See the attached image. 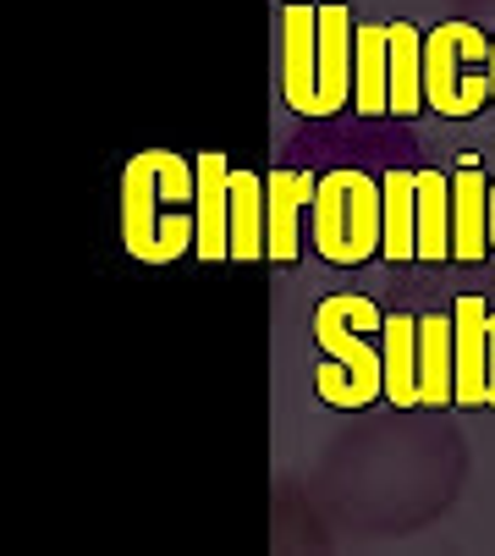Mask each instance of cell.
I'll return each instance as SVG.
<instances>
[{
    "instance_id": "obj_10",
    "label": "cell",
    "mask_w": 495,
    "mask_h": 556,
    "mask_svg": "<svg viewBox=\"0 0 495 556\" xmlns=\"http://www.w3.org/2000/svg\"><path fill=\"white\" fill-rule=\"evenodd\" d=\"M419 403L424 408L457 403V326H452V314H424L419 320Z\"/></svg>"
},
{
    "instance_id": "obj_8",
    "label": "cell",
    "mask_w": 495,
    "mask_h": 556,
    "mask_svg": "<svg viewBox=\"0 0 495 556\" xmlns=\"http://www.w3.org/2000/svg\"><path fill=\"white\" fill-rule=\"evenodd\" d=\"M380 260L407 265L419 260V172H385L380 177Z\"/></svg>"
},
{
    "instance_id": "obj_7",
    "label": "cell",
    "mask_w": 495,
    "mask_h": 556,
    "mask_svg": "<svg viewBox=\"0 0 495 556\" xmlns=\"http://www.w3.org/2000/svg\"><path fill=\"white\" fill-rule=\"evenodd\" d=\"M231 161L220 149H204L199 154V260L204 265H220L231 260Z\"/></svg>"
},
{
    "instance_id": "obj_4",
    "label": "cell",
    "mask_w": 495,
    "mask_h": 556,
    "mask_svg": "<svg viewBox=\"0 0 495 556\" xmlns=\"http://www.w3.org/2000/svg\"><path fill=\"white\" fill-rule=\"evenodd\" d=\"M380 182L364 172H330L308 204V237L325 265H369L380 254Z\"/></svg>"
},
{
    "instance_id": "obj_12",
    "label": "cell",
    "mask_w": 495,
    "mask_h": 556,
    "mask_svg": "<svg viewBox=\"0 0 495 556\" xmlns=\"http://www.w3.org/2000/svg\"><path fill=\"white\" fill-rule=\"evenodd\" d=\"M484 320H490V303L484 298H457L452 303V326H457V403L462 408H490V391H484Z\"/></svg>"
},
{
    "instance_id": "obj_14",
    "label": "cell",
    "mask_w": 495,
    "mask_h": 556,
    "mask_svg": "<svg viewBox=\"0 0 495 556\" xmlns=\"http://www.w3.org/2000/svg\"><path fill=\"white\" fill-rule=\"evenodd\" d=\"M231 260L259 265L265 260V177L231 172Z\"/></svg>"
},
{
    "instance_id": "obj_2",
    "label": "cell",
    "mask_w": 495,
    "mask_h": 556,
    "mask_svg": "<svg viewBox=\"0 0 495 556\" xmlns=\"http://www.w3.org/2000/svg\"><path fill=\"white\" fill-rule=\"evenodd\" d=\"M122 243L143 265H177L199 243V166L177 149H143L122 172Z\"/></svg>"
},
{
    "instance_id": "obj_17",
    "label": "cell",
    "mask_w": 495,
    "mask_h": 556,
    "mask_svg": "<svg viewBox=\"0 0 495 556\" xmlns=\"http://www.w3.org/2000/svg\"><path fill=\"white\" fill-rule=\"evenodd\" d=\"M484 391H490V408H495V308L484 320Z\"/></svg>"
},
{
    "instance_id": "obj_9",
    "label": "cell",
    "mask_w": 495,
    "mask_h": 556,
    "mask_svg": "<svg viewBox=\"0 0 495 556\" xmlns=\"http://www.w3.org/2000/svg\"><path fill=\"white\" fill-rule=\"evenodd\" d=\"M490 254V177L462 166L452 177V260L479 265Z\"/></svg>"
},
{
    "instance_id": "obj_11",
    "label": "cell",
    "mask_w": 495,
    "mask_h": 556,
    "mask_svg": "<svg viewBox=\"0 0 495 556\" xmlns=\"http://www.w3.org/2000/svg\"><path fill=\"white\" fill-rule=\"evenodd\" d=\"M353 111L364 122L391 116V28L364 23L358 28V55H353Z\"/></svg>"
},
{
    "instance_id": "obj_5",
    "label": "cell",
    "mask_w": 495,
    "mask_h": 556,
    "mask_svg": "<svg viewBox=\"0 0 495 556\" xmlns=\"http://www.w3.org/2000/svg\"><path fill=\"white\" fill-rule=\"evenodd\" d=\"M424 105L446 122H468L490 105V34L473 23H435L424 34Z\"/></svg>"
},
{
    "instance_id": "obj_13",
    "label": "cell",
    "mask_w": 495,
    "mask_h": 556,
    "mask_svg": "<svg viewBox=\"0 0 495 556\" xmlns=\"http://www.w3.org/2000/svg\"><path fill=\"white\" fill-rule=\"evenodd\" d=\"M380 358H385V403L424 408L419 403V320H412V314H385Z\"/></svg>"
},
{
    "instance_id": "obj_18",
    "label": "cell",
    "mask_w": 495,
    "mask_h": 556,
    "mask_svg": "<svg viewBox=\"0 0 495 556\" xmlns=\"http://www.w3.org/2000/svg\"><path fill=\"white\" fill-rule=\"evenodd\" d=\"M490 254H495V177H490Z\"/></svg>"
},
{
    "instance_id": "obj_3",
    "label": "cell",
    "mask_w": 495,
    "mask_h": 556,
    "mask_svg": "<svg viewBox=\"0 0 495 556\" xmlns=\"http://www.w3.org/2000/svg\"><path fill=\"white\" fill-rule=\"evenodd\" d=\"M385 326V308L358 292H337L314 308V342L325 353L319 364V403L325 408H369L385 396V358L375 348V331Z\"/></svg>"
},
{
    "instance_id": "obj_19",
    "label": "cell",
    "mask_w": 495,
    "mask_h": 556,
    "mask_svg": "<svg viewBox=\"0 0 495 556\" xmlns=\"http://www.w3.org/2000/svg\"><path fill=\"white\" fill-rule=\"evenodd\" d=\"M490 105H495V34H490Z\"/></svg>"
},
{
    "instance_id": "obj_6",
    "label": "cell",
    "mask_w": 495,
    "mask_h": 556,
    "mask_svg": "<svg viewBox=\"0 0 495 556\" xmlns=\"http://www.w3.org/2000/svg\"><path fill=\"white\" fill-rule=\"evenodd\" d=\"M319 177L308 172H265V260L270 265H297L303 254V210L314 204Z\"/></svg>"
},
{
    "instance_id": "obj_15",
    "label": "cell",
    "mask_w": 495,
    "mask_h": 556,
    "mask_svg": "<svg viewBox=\"0 0 495 556\" xmlns=\"http://www.w3.org/2000/svg\"><path fill=\"white\" fill-rule=\"evenodd\" d=\"M391 28V116H419L424 105V39L412 23H385Z\"/></svg>"
},
{
    "instance_id": "obj_16",
    "label": "cell",
    "mask_w": 495,
    "mask_h": 556,
    "mask_svg": "<svg viewBox=\"0 0 495 556\" xmlns=\"http://www.w3.org/2000/svg\"><path fill=\"white\" fill-rule=\"evenodd\" d=\"M452 260V177L419 172V265Z\"/></svg>"
},
{
    "instance_id": "obj_1",
    "label": "cell",
    "mask_w": 495,
    "mask_h": 556,
    "mask_svg": "<svg viewBox=\"0 0 495 556\" xmlns=\"http://www.w3.org/2000/svg\"><path fill=\"white\" fill-rule=\"evenodd\" d=\"M353 55H358V23L342 0H292L276 17V84L287 111L297 116H337L353 105Z\"/></svg>"
}]
</instances>
